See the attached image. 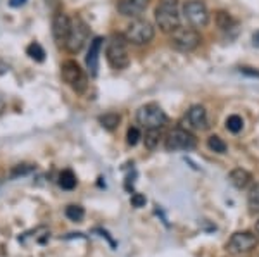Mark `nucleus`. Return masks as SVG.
Masks as SVG:
<instances>
[{"label":"nucleus","mask_w":259,"mask_h":257,"mask_svg":"<svg viewBox=\"0 0 259 257\" xmlns=\"http://www.w3.org/2000/svg\"><path fill=\"white\" fill-rule=\"evenodd\" d=\"M156 23L161 31L173 33L180 28V11L178 0H159L156 7Z\"/></svg>","instance_id":"f257e3e1"},{"label":"nucleus","mask_w":259,"mask_h":257,"mask_svg":"<svg viewBox=\"0 0 259 257\" xmlns=\"http://www.w3.org/2000/svg\"><path fill=\"white\" fill-rule=\"evenodd\" d=\"M137 123L145 130H161L168 123V116L161 109L159 104H145L137 111Z\"/></svg>","instance_id":"f03ea898"},{"label":"nucleus","mask_w":259,"mask_h":257,"mask_svg":"<svg viewBox=\"0 0 259 257\" xmlns=\"http://www.w3.org/2000/svg\"><path fill=\"white\" fill-rule=\"evenodd\" d=\"M106 57H107L109 66L112 69H116V71H121V69L128 68L130 56H128L126 40H124V36H112V38L107 41Z\"/></svg>","instance_id":"7ed1b4c3"},{"label":"nucleus","mask_w":259,"mask_h":257,"mask_svg":"<svg viewBox=\"0 0 259 257\" xmlns=\"http://www.w3.org/2000/svg\"><path fill=\"white\" fill-rule=\"evenodd\" d=\"M199 31L194 26H180L171 33V47L180 52H192L200 45Z\"/></svg>","instance_id":"20e7f679"},{"label":"nucleus","mask_w":259,"mask_h":257,"mask_svg":"<svg viewBox=\"0 0 259 257\" xmlns=\"http://www.w3.org/2000/svg\"><path fill=\"white\" fill-rule=\"evenodd\" d=\"M154 26L147 19H135L128 24L126 31H124V40L133 45H147L154 40Z\"/></svg>","instance_id":"39448f33"},{"label":"nucleus","mask_w":259,"mask_h":257,"mask_svg":"<svg viewBox=\"0 0 259 257\" xmlns=\"http://www.w3.org/2000/svg\"><path fill=\"white\" fill-rule=\"evenodd\" d=\"M61 74L62 80H64L71 88L76 93H83L89 86V80H87L85 71L80 68L76 61H64L61 66Z\"/></svg>","instance_id":"423d86ee"},{"label":"nucleus","mask_w":259,"mask_h":257,"mask_svg":"<svg viewBox=\"0 0 259 257\" xmlns=\"http://www.w3.org/2000/svg\"><path fill=\"white\" fill-rule=\"evenodd\" d=\"M197 147V138L194 133L185 128H175L166 136V150L168 152H183V150H194Z\"/></svg>","instance_id":"0eeeda50"},{"label":"nucleus","mask_w":259,"mask_h":257,"mask_svg":"<svg viewBox=\"0 0 259 257\" xmlns=\"http://www.w3.org/2000/svg\"><path fill=\"white\" fill-rule=\"evenodd\" d=\"M89 36H90V30L85 24V21L80 18L71 19V30L68 35V40H66V43H64V48L69 54H78L85 47L87 41H89Z\"/></svg>","instance_id":"6e6552de"},{"label":"nucleus","mask_w":259,"mask_h":257,"mask_svg":"<svg viewBox=\"0 0 259 257\" xmlns=\"http://www.w3.org/2000/svg\"><path fill=\"white\" fill-rule=\"evenodd\" d=\"M257 247V237L250 231H237L230 237L227 243V252L232 255L250 254Z\"/></svg>","instance_id":"1a4fd4ad"},{"label":"nucleus","mask_w":259,"mask_h":257,"mask_svg":"<svg viewBox=\"0 0 259 257\" xmlns=\"http://www.w3.org/2000/svg\"><path fill=\"white\" fill-rule=\"evenodd\" d=\"M183 16L189 21L190 26L197 28H206L209 24V11H207L206 4L200 0H189L183 6Z\"/></svg>","instance_id":"9d476101"},{"label":"nucleus","mask_w":259,"mask_h":257,"mask_svg":"<svg viewBox=\"0 0 259 257\" xmlns=\"http://www.w3.org/2000/svg\"><path fill=\"white\" fill-rule=\"evenodd\" d=\"M187 124H183L182 128H185V130H195V131H202L206 130L209 124H207V113L206 109H204L202 106H192L189 109V113H187V118L185 121Z\"/></svg>","instance_id":"9b49d317"},{"label":"nucleus","mask_w":259,"mask_h":257,"mask_svg":"<svg viewBox=\"0 0 259 257\" xmlns=\"http://www.w3.org/2000/svg\"><path fill=\"white\" fill-rule=\"evenodd\" d=\"M69 30H71L69 16L64 14V12H57V14H54L52 35H54V40L57 41V45H64L66 43L68 35H69Z\"/></svg>","instance_id":"f8f14e48"},{"label":"nucleus","mask_w":259,"mask_h":257,"mask_svg":"<svg viewBox=\"0 0 259 257\" xmlns=\"http://www.w3.org/2000/svg\"><path fill=\"white\" fill-rule=\"evenodd\" d=\"M104 40L100 36H95L94 40L90 41L89 52H87V68H89L90 76H97L99 73V56H100V48H102Z\"/></svg>","instance_id":"ddd939ff"},{"label":"nucleus","mask_w":259,"mask_h":257,"mask_svg":"<svg viewBox=\"0 0 259 257\" xmlns=\"http://www.w3.org/2000/svg\"><path fill=\"white\" fill-rule=\"evenodd\" d=\"M150 0H121L118 11L126 18H139V16L149 7Z\"/></svg>","instance_id":"4468645a"},{"label":"nucleus","mask_w":259,"mask_h":257,"mask_svg":"<svg viewBox=\"0 0 259 257\" xmlns=\"http://www.w3.org/2000/svg\"><path fill=\"white\" fill-rule=\"evenodd\" d=\"M228 180L235 188L244 190L252 183V175L247 171V169H242V168H235L233 171H230Z\"/></svg>","instance_id":"2eb2a0df"},{"label":"nucleus","mask_w":259,"mask_h":257,"mask_svg":"<svg viewBox=\"0 0 259 257\" xmlns=\"http://www.w3.org/2000/svg\"><path fill=\"white\" fill-rule=\"evenodd\" d=\"M216 24H218V28L221 31H230L237 26V21L232 14H230V12L220 11L218 14H216Z\"/></svg>","instance_id":"dca6fc26"},{"label":"nucleus","mask_w":259,"mask_h":257,"mask_svg":"<svg viewBox=\"0 0 259 257\" xmlns=\"http://www.w3.org/2000/svg\"><path fill=\"white\" fill-rule=\"evenodd\" d=\"M99 123L102 124L106 130H116V128L119 126V123H121V116L118 113H107V114H104V116H100L99 118Z\"/></svg>","instance_id":"f3484780"},{"label":"nucleus","mask_w":259,"mask_h":257,"mask_svg":"<svg viewBox=\"0 0 259 257\" xmlns=\"http://www.w3.org/2000/svg\"><path fill=\"white\" fill-rule=\"evenodd\" d=\"M78 180L76 176H74L73 171H69V169H66V171H62L59 175V186L62 190H73L74 186H76Z\"/></svg>","instance_id":"a211bd4d"},{"label":"nucleus","mask_w":259,"mask_h":257,"mask_svg":"<svg viewBox=\"0 0 259 257\" xmlns=\"http://www.w3.org/2000/svg\"><path fill=\"white\" fill-rule=\"evenodd\" d=\"M49 235H50V231L47 228H36V230L30 231V233H24L19 240L24 242V240H28V238H35V243H44L45 240L49 238Z\"/></svg>","instance_id":"6ab92c4d"},{"label":"nucleus","mask_w":259,"mask_h":257,"mask_svg":"<svg viewBox=\"0 0 259 257\" xmlns=\"http://www.w3.org/2000/svg\"><path fill=\"white\" fill-rule=\"evenodd\" d=\"M26 54L30 56V59L36 61V62H44L45 61V50L44 47L38 43V41H33L26 47Z\"/></svg>","instance_id":"aec40b11"},{"label":"nucleus","mask_w":259,"mask_h":257,"mask_svg":"<svg viewBox=\"0 0 259 257\" xmlns=\"http://www.w3.org/2000/svg\"><path fill=\"white\" fill-rule=\"evenodd\" d=\"M225 126H227V130L232 131V133H240L242 128H244V119H242L239 114H232L227 118Z\"/></svg>","instance_id":"412c9836"},{"label":"nucleus","mask_w":259,"mask_h":257,"mask_svg":"<svg viewBox=\"0 0 259 257\" xmlns=\"http://www.w3.org/2000/svg\"><path fill=\"white\" fill-rule=\"evenodd\" d=\"M247 205L250 214H259V183L250 188L247 197Z\"/></svg>","instance_id":"4be33fe9"},{"label":"nucleus","mask_w":259,"mask_h":257,"mask_svg":"<svg viewBox=\"0 0 259 257\" xmlns=\"http://www.w3.org/2000/svg\"><path fill=\"white\" fill-rule=\"evenodd\" d=\"M207 147H209L212 152H216V154H225V152H227V143H225V140L220 138L218 135H211L209 138H207Z\"/></svg>","instance_id":"5701e85b"},{"label":"nucleus","mask_w":259,"mask_h":257,"mask_svg":"<svg viewBox=\"0 0 259 257\" xmlns=\"http://www.w3.org/2000/svg\"><path fill=\"white\" fill-rule=\"evenodd\" d=\"M83 216H85V209L81 205H68L66 207V218L69 221H74V223H80Z\"/></svg>","instance_id":"b1692460"},{"label":"nucleus","mask_w":259,"mask_h":257,"mask_svg":"<svg viewBox=\"0 0 259 257\" xmlns=\"http://www.w3.org/2000/svg\"><path fill=\"white\" fill-rule=\"evenodd\" d=\"M159 143V130H145V147L154 150Z\"/></svg>","instance_id":"393cba45"},{"label":"nucleus","mask_w":259,"mask_h":257,"mask_svg":"<svg viewBox=\"0 0 259 257\" xmlns=\"http://www.w3.org/2000/svg\"><path fill=\"white\" fill-rule=\"evenodd\" d=\"M142 138L140 135V130L139 128H130L128 130V135H126V142L128 145H137L139 143V140Z\"/></svg>","instance_id":"a878e982"},{"label":"nucleus","mask_w":259,"mask_h":257,"mask_svg":"<svg viewBox=\"0 0 259 257\" xmlns=\"http://www.w3.org/2000/svg\"><path fill=\"white\" fill-rule=\"evenodd\" d=\"M145 197L142 195V193H133L132 195V205L133 207H144L145 205Z\"/></svg>","instance_id":"bb28decb"},{"label":"nucleus","mask_w":259,"mask_h":257,"mask_svg":"<svg viewBox=\"0 0 259 257\" xmlns=\"http://www.w3.org/2000/svg\"><path fill=\"white\" fill-rule=\"evenodd\" d=\"M26 4V0H9V6L11 7H21Z\"/></svg>","instance_id":"cd10ccee"},{"label":"nucleus","mask_w":259,"mask_h":257,"mask_svg":"<svg viewBox=\"0 0 259 257\" xmlns=\"http://www.w3.org/2000/svg\"><path fill=\"white\" fill-rule=\"evenodd\" d=\"M7 71H9V66H7L6 62L0 61V74H6Z\"/></svg>","instance_id":"c85d7f7f"},{"label":"nucleus","mask_w":259,"mask_h":257,"mask_svg":"<svg viewBox=\"0 0 259 257\" xmlns=\"http://www.w3.org/2000/svg\"><path fill=\"white\" fill-rule=\"evenodd\" d=\"M242 73L249 74V76H259V73H257V71H249V68H244V69H242Z\"/></svg>","instance_id":"c756f323"},{"label":"nucleus","mask_w":259,"mask_h":257,"mask_svg":"<svg viewBox=\"0 0 259 257\" xmlns=\"http://www.w3.org/2000/svg\"><path fill=\"white\" fill-rule=\"evenodd\" d=\"M252 41H254V45H257L259 47V31L254 33V36H252Z\"/></svg>","instance_id":"7c9ffc66"},{"label":"nucleus","mask_w":259,"mask_h":257,"mask_svg":"<svg viewBox=\"0 0 259 257\" xmlns=\"http://www.w3.org/2000/svg\"><path fill=\"white\" fill-rule=\"evenodd\" d=\"M4 107H6V104H4L2 97H0V113H2V111H4Z\"/></svg>","instance_id":"2f4dec72"},{"label":"nucleus","mask_w":259,"mask_h":257,"mask_svg":"<svg viewBox=\"0 0 259 257\" xmlns=\"http://www.w3.org/2000/svg\"><path fill=\"white\" fill-rule=\"evenodd\" d=\"M256 231H257V233H259V221L256 223Z\"/></svg>","instance_id":"473e14b6"}]
</instances>
